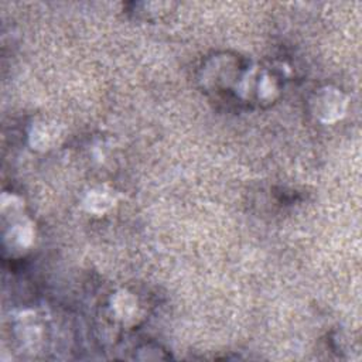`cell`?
Here are the masks:
<instances>
[{
	"label": "cell",
	"instance_id": "5b68a950",
	"mask_svg": "<svg viewBox=\"0 0 362 362\" xmlns=\"http://www.w3.org/2000/svg\"><path fill=\"white\" fill-rule=\"evenodd\" d=\"M112 310L115 311L117 318L123 321L132 320L134 314H137V300L132 293L126 290L117 291L112 297Z\"/></svg>",
	"mask_w": 362,
	"mask_h": 362
},
{
	"label": "cell",
	"instance_id": "6da1fadb",
	"mask_svg": "<svg viewBox=\"0 0 362 362\" xmlns=\"http://www.w3.org/2000/svg\"><path fill=\"white\" fill-rule=\"evenodd\" d=\"M322 92L317 98V106L320 109L321 116H324L325 122H334L345 112L346 100L344 95L334 88H324Z\"/></svg>",
	"mask_w": 362,
	"mask_h": 362
},
{
	"label": "cell",
	"instance_id": "3957f363",
	"mask_svg": "<svg viewBox=\"0 0 362 362\" xmlns=\"http://www.w3.org/2000/svg\"><path fill=\"white\" fill-rule=\"evenodd\" d=\"M115 194L110 189H106L105 187H98L86 194L83 199V206L89 212L103 214L115 205Z\"/></svg>",
	"mask_w": 362,
	"mask_h": 362
},
{
	"label": "cell",
	"instance_id": "7a4b0ae2",
	"mask_svg": "<svg viewBox=\"0 0 362 362\" xmlns=\"http://www.w3.org/2000/svg\"><path fill=\"white\" fill-rule=\"evenodd\" d=\"M35 230L30 221L27 219H18L7 230L4 236L6 246L10 250H28L34 242Z\"/></svg>",
	"mask_w": 362,
	"mask_h": 362
},
{
	"label": "cell",
	"instance_id": "277c9868",
	"mask_svg": "<svg viewBox=\"0 0 362 362\" xmlns=\"http://www.w3.org/2000/svg\"><path fill=\"white\" fill-rule=\"evenodd\" d=\"M58 139V129L55 124H49L47 122H38L33 124L30 133V141L33 148L47 150Z\"/></svg>",
	"mask_w": 362,
	"mask_h": 362
}]
</instances>
